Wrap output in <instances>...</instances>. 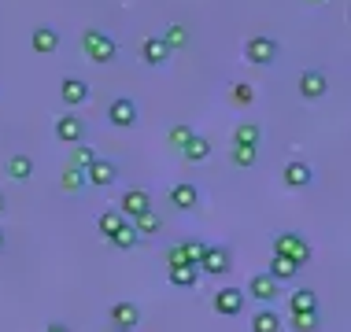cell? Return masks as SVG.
<instances>
[{"mask_svg":"<svg viewBox=\"0 0 351 332\" xmlns=\"http://www.w3.org/2000/svg\"><path fill=\"white\" fill-rule=\"evenodd\" d=\"M167 266H170V270H174V266H189L185 255H182V248H170V251H167Z\"/></svg>","mask_w":351,"mask_h":332,"instance_id":"obj_36","label":"cell"},{"mask_svg":"<svg viewBox=\"0 0 351 332\" xmlns=\"http://www.w3.org/2000/svg\"><path fill=\"white\" fill-rule=\"evenodd\" d=\"M348 18H351V8H348Z\"/></svg>","mask_w":351,"mask_h":332,"instance_id":"obj_41","label":"cell"},{"mask_svg":"<svg viewBox=\"0 0 351 332\" xmlns=\"http://www.w3.org/2000/svg\"><path fill=\"white\" fill-rule=\"evenodd\" d=\"M193 137H196L193 126H189V122H178V126H170V133H167V144H174L178 151H182V148H185Z\"/></svg>","mask_w":351,"mask_h":332,"instance_id":"obj_27","label":"cell"},{"mask_svg":"<svg viewBox=\"0 0 351 332\" xmlns=\"http://www.w3.org/2000/svg\"><path fill=\"white\" fill-rule=\"evenodd\" d=\"M30 44H34V52L52 55L56 49H60V34H56V26H37V30L30 34Z\"/></svg>","mask_w":351,"mask_h":332,"instance_id":"obj_17","label":"cell"},{"mask_svg":"<svg viewBox=\"0 0 351 332\" xmlns=\"http://www.w3.org/2000/svg\"><path fill=\"white\" fill-rule=\"evenodd\" d=\"M326 89H329V81H326V74H322V71H303L300 74V97L303 100H322V97H326Z\"/></svg>","mask_w":351,"mask_h":332,"instance_id":"obj_10","label":"cell"},{"mask_svg":"<svg viewBox=\"0 0 351 332\" xmlns=\"http://www.w3.org/2000/svg\"><path fill=\"white\" fill-rule=\"evenodd\" d=\"M274 255H281V259H292L296 266L311 262V244L303 240L300 233H278L274 236Z\"/></svg>","mask_w":351,"mask_h":332,"instance_id":"obj_2","label":"cell"},{"mask_svg":"<svg viewBox=\"0 0 351 332\" xmlns=\"http://www.w3.org/2000/svg\"><path fill=\"white\" fill-rule=\"evenodd\" d=\"M267 273H270V277L281 284V281H292V277H296V273H300V266L292 262V259H281V255H274V262H270V270H267Z\"/></svg>","mask_w":351,"mask_h":332,"instance_id":"obj_22","label":"cell"},{"mask_svg":"<svg viewBox=\"0 0 351 332\" xmlns=\"http://www.w3.org/2000/svg\"><path fill=\"white\" fill-rule=\"evenodd\" d=\"M278 292H281V284L274 281L267 270H263V273H255V277L248 281V296H255L259 303H274V299H278Z\"/></svg>","mask_w":351,"mask_h":332,"instance_id":"obj_8","label":"cell"},{"mask_svg":"<svg viewBox=\"0 0 351 332\" xmlns=\"http://www.w3.org/2000/svg\"><path fill=\"white\" fill-rule=\"evenodd\" d=\"M45 332H71V325H63V321H52V325H45Z\"/></svg>","mask_w":351,"mask_h":332,"instance_id":"obj_37","label":"cell"},{"mask_svg":"<svg viewBox=\"0 0 351 332\" xmlns=\"http://www.w3.org/2000/svg\"><path fill=\"white\" fill-rule=\"evenodd\" d=\"M115 177H119V166L108 163V159H97V163L85 170V185H97V188L115 185Z\"/></svg>","mask_w":351,"mask_h":332,"instance_id":"obj_11","label":"cell"},{"mask_svg":"<svg viewBox=\"0 0 351 332\" xmlns=\"http://www.w3.org/2000/svg\"><path fill=\"white\" fill-rule=\"evenodd\" d=\"M182 151H185V159H189V163H204V159L211 155V140H207V137H193V140H189V144H185Z\"/></svg>","mask_w":351,"mask_h":332,"instance_id":"obj_25","label":"cell"},{"mask_svg":"<svg viewBox=\"0 0 351 332\" xmlns=\"http://www.w3.org/2000/svg\"><path fill=\"white\" fill-rule=\"evenodd\" d=\"M278 52H281L278 41L267 34H255V37H248V44H244V55H248V63H255V66H270L278 60Z\"/></svg>","mask_w":351,"mask_h":332,"instance_id":"obj_3","label":"cell"},{"mask_svg":"<svg viewBox=\"0 0 351 332\" xmlns=\"http://www.w3.org/2000/svg\"><path fill=\"white\" fill-rule=\"evenodd\" d=\"M281 181L289 185V188H307L311 181H315V170L303 163V159H292V163L281 170Z\"/></svg>","mask_w":351,"mask_h":332,"instance_id":"obj_12","label":"cell"},{"mask_svg":"<svg viewBox=\"0 0 351 332\" xmlns=\"http://www.w3.org/2000/svg\"><path fill=\"white\" fill-rule=\"evenodd\" d=\"M311 4H326V0H311Z\"/></svg>","mask_w":351,"mask_h":332,"instance_id":"obj_40","label":"cell"},{"mask_svg":"<svg viewBox=\"0 0 351 332\" xmlns=\"http://www.w3.org/2000/svg\"><path fill=\"white\" fill-rule=\"evenodd\" d=\"M252 332H281L278 310H259V314L252 318Z\"/></svg>","mask_w":351,"mask_h":332,"instance_id":"obj_24","label":"cell"},{"mask_svg":"<svg viewBox=\"0 0 351 332\" xmlns=\"http://www.w3.org/2000/svg\"><path fill=\"white\" fill-rule=\"evenodd\" d=\"M163 41H167V49H185V44H189V30H185V26H178V23H170L167 34H163Z\"/></svg>","mask_w":351,"mask_h":332,"instance_id":"obj_29","label":"cell"},{"mask_svg":"<svg viewBox=\"0 0 351 332\" xmlns=\"http://www.w3.org/2000/svg\"><path fill=\"white\" fill-rule=\"evenodd\" d=\"M215 310H218V314H226V318L241 314V310H244V292L241 288H222L215 296Z\"/></svg>","mask_w":351,"mask_h":332,"instance_id":"obj_13","label":"cell"},{"mask_svg":"<svg viewBox=\"0 0 351 332\" xmlns=\"http://www.w3.org/2000/svg\"><path fill=\"white\" fill-rule=\"evenodd\" d=\"M137 325H141L137 303H115V307H111V329L115 332H134Z\"/></svg>","mask_w":351,"mask_h":332,"instance_id":"obj_6","label":"cell"},{"mask_svg":"<svg viewBox=\"0 0 351 332\" xmlns=\"http://www.w3.org/2000/svg\"><path fill=\"white\" fill-rule=\"evenodd\" d=\"M292 329L296 332H318V314H292Z\"/></svg>","mask_w":351,"mask_h":332,"instance_id":"obj_34","label":"cell"},{"mask_svg":"<svg viewBox=\"0 0 351 332\" xmlns=\"http://www.w3.org/2000/svg\"><path fill=\"white\" fill-rule=\"evenodd\" d=\"M97 159H100V155H97L89 144H74V151H71V166H74V170H89Z\"/></svg>","mask_w":351,"mask_h":332,"instance_id":"obj_26","label":"cell"},{"mask_svg":"<svg viewBox=\"0 0 351 332\" xmlns=\"http://www.w3.org/2000/svg\"><path fill=\"white\" fill-rule=\"evenodd\" d=\"M141 240V236H137V229H134V225H122V229L115 233V236H111V244H115V248H122V251H130V248H134V244Z\"/></svg>","mask_w":351,"mask_h":332,"instance_id":"obj_32","label":"cell"},{"mask_svg":"<svg viewBox=\"0 0 351 332\" xmlns=\"http://www.w3.org/2000/svg\"><path fill=\"white\" fill-rule=\"evenodd\" d=\"M60 97H63V103H67V107H82V103L89 100V85H85L82 78H63Z\"/></svg>","mask_w":351,"mask_h":332,"instance_id":"obj_15","label":"cell"},{"mask_svg":"<svg viewBox=\"0 0 351 332\" xmlns=\"http://www.w3.org/2000/svg\"><path fill=\"white\" fill-rule=\"evenodd\" d=\"M56 137L63 140V144H82V137H85V122L78 115H60V122H56Z\"/></svg>","mask_w":351,"mask_h":332,"instance_id":"obj_9","label":"cell"},{"mask_svg":"<svg viewBox=\"0 0 351 332\" xmlns=\"http://www.w3.org/2000/svg\"><path fill=\"white\" fill-rule=\"evenodd\" d=\"M255 159H259V148H252V144H233V163L237 166H255Z\"/></svg>","mask_w":351,"mask_h":332,"instance_id":"obj_30","label":"cell"},{"mask_svg":"<svg viewBox=\"0 0 351 332\" xmlns=\"http://www.w3.org/2000/svg\"><path fill=\"white\" fill-rule=\"evenodd\" d=\"M178 248H182V255H185V262H189V266H200L204 251H207L200 240H185V244H178Z\"/></svg>","mask_w":351,"mask_h":332,"instance_id":"obj_33","label":"cell"},{"mask_svg":"<svg viewBox=\"0 0 351 332\" xmlns=\"http://www.w3.org/2000/svg\"><path fill=\"white\" fill-rule=\"evenodd\" d=\"M233 140L237 144H259V126H255V122H241V126H237V133H233Z\"/></svg>","mask_w":351,"mask_h":332,"instance_id":"obj_31","label":"cell"},{"mask_svg":"<svg viewBox=\"0 0 351 332\" xmlns=\"http://www.w3.org/2000/svg\"><path fill=\"white\" fill-rule=\"evenodd\" d=\"M137 229V236H156L159 229H163V218H159L156 211H145L141 218H134V222H130Z\"/></svg>","mask_w":351,"mask_h":332,"instance_id":"obj_23","label":"cell"},{"mask_svg":"<svg viewBox=\"0 0 351 332\" xmlns=\"http://www.w3.org/2000/svg\"><path fill=\"white\" fill-rule=\"evenodd\" d=\"M122 225H126V218H122L119 211H100V218H97V229H100V236L104 240H111Z\"/></svg>","mask_w":351,"mask_h":332,"instance_id":"obj_20","label":"cell"},{"mask_svg":"<svg viewBox=\"0 0 351 332\" xmlns=\"http://www.w3.org/2000/svg\"><path fill=\"white\" fill-rule=\"evenodd\" d=\"M4 203H8V199H4V192H0V214H4Z\"/></svg>","mask_w":351,"mask_h":332,"instance_id":"obj_38","label":"cell"},{"mask_svg":"<svg viewBox=\"0 0 351 332\" xmlns=\"http://www.w3.org/2000/svg\"><path fill=\"white\" fill-rule=\"evenodd\" d=\"M141 60H145L148 66L167 63V60H170V49H167L163 37H145V41H141Z\"/></svg>","mask_w":351,"mask_h":332,"instance_id":"obj_14","label":"cell"},{"mask_svg":"<svg viewBox=\"0 0 351 332\" xmlns=\"http://www.w3.org/2000/svg\"><path fill=\"white\" fill-rule=\"evenodd\" d=\"M289 310L292 314H318V296L311 288H296L289 296Z\"/></svg>","mask_w":351,"mask_h":332,"instance_id":"obj_18","label":"cell"},{"mask_svg":"<svg viewBox=\"0 0 351 332\" xmlns=\"http://www.w3.org/2000/svg\"><path fill=\"white\" fill-rule=\"evenodd\" d=\"M34 174V159L23 155V151H15L12 159H8V177H15V181H30Z\"/></svg>","mask_w":351,"mask_h":332,"instance_id":"obj_19","label":"cell"},{"mask_svg":"<svg viewBox=\"0 0 351 332\" xmlns=\"http://www.w3.org/2000/svg\"><path fill=\"white\" fill-rule=\"evenodd\" d=\"M170 203H174L178 211H193V207L200 203V188L189 185V181H178L174 188H170Z\"/></svg>","mask_w":351,"mask_h":332,"instance_id":"obj_16","label":"cell"},{"mask_svg":"<svg viewBox=\"0 0 351 332\" xmlns=\"http://www.w3.org/2000/svg\"><path fill=\"white\" fill-rule=\"evenodd\" d=\"M233 100H237V103H252V100H255V89H252V85H237V89H233Z\"/></svg>","mask_w":351,"mask_h":332,"instance_id":"obj_35","label":"cell"},{"mask_svg":"<svg viewBox=\"0 0 351 332\" xmlns=\"http://www.w3.org/2000/svg\"><path fill=\"white\" fill-rule=\"evenodd\" d=\"M82 49H85V55H89L93 63H111V60L119 55L115 37L104 34V30H97V26H89V30L82 34Z\"/></svg>","mask_w":351,"mask_h":332,"instance_id":"obj_1","label":"cell"},{"mask_svg":"<svg viewBox=\"0 0 351 332\" xmlns=\"http://www.w3.org/2000/svg\"><path fill=\"white\" fill-rule=\"evenodd\" d=\"M196 281H200V270H196V266H174V270H170V284H174V288H196Z\"/></svg>","mask_w":351,"mask_h":332,"instance_id":"obj_21","label":"cell"},{"mask_svg":"<svg viewBox=\"0 0 351 332\" xmlns=\"http://www.w3.org/2000/svg\"><path fill=\"white\" fill-rule=\"evenodd\" d=\"M108 122H111L115 129H130V126H137V103L130 100V97L111 100V103H108Z\"/></svg>","mask_w":351,"mask_h":332,"instance_id":"obj_5","label":"cell"},{"mask_svg":"<svg viewBox=\"0 0 351 332\" xmlns=\"http://www.w3.org/2000/svg\"><path fill=\"white\" fill-rule=\"evenodd\" d=\"M230 266L233 262H230V251H226V248H207L196 270L207 273V277H218V273H230Z\"/></svg>","mask_w":351,"mask_h":332,"instance_id":"obj_7","label":"cell"},{"mask_svg":"<svg viewBox=\"0 0 351 332\" xmlns=\"http://www.w3.org/2000/svg\"><path fill=\"white\" fill-rule=\"evenodd\" d=\"M60 185H63V192H82V188H85V170L67 166V170H63V177H60Z\"/></svg>","mask_w":351,"mask_h":332,"instance_id":"obj_28","label":"cell"},{"mask_svg":"<svg viewBox=\"0 0 351 332\" xmlns=\"http://www.w3.org/2000/svg\"><path fill=\"white\" fill-rule=\"evenodd\" d=\"M4 240H8V236H4V229H0V251H4Z\"/></svg>","mask_w":351,"mask_h":332,"instance_id":"obj_39","label":"cell"},{"mask_svg":"<svg viewBox=\"0 0 351 332\" xmlns=\"http://www.w3.org/2000/svg\"><path fill=\"white\" fill-rule=\"evenodd\" d=\"M115 211L126 218V222H134V218H141L145 211H152V196H148V188H126Z\"/></svg>","mask_w":351,"mask_h":332,"instance_id":"obj_4","label":"cell"}]
</instances>
